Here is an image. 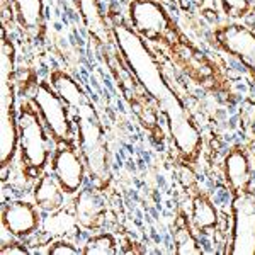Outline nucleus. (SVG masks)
Masks as SVG:
<instances>
[{"label": "nucleus", "instance_id": "9", "mask_svg": "<svg viewBox=\"0 0 255 255\" xmlns=\"http://www.w3.org/2000/svg\"><path fill=\"white\" fill-rule=\"evenodd\" d=\"M51 172L67 196H75L84 187L89 174L77 143L55 146L51 155Z\"/></svg>", "mask_w": 255, "mask_h": 255}, {"label": "nucleus", "instance_id": "20", "mask_svg": "<svg viewBox=\"0 0 255 255\" xmlns=\"http://www.w3.org/2000/svg\"><path fill=\"white\" fill-rule=\"evenodd\" d=\"M119 252L118 242L113 233H94L82 247L84 255H116Z\"/></svg>", "mask_w": 255, "mask_h": 255}, {"label": "nucleus", "instance_id": "8", "mask_svg": "<svg viewBox=\"0 0 255 255\" xmlns=\"http://www.w3.org/2000/svg\"><path fill=\"white\" fill-rule=\"evenodd\" d=\"M211 41L216 49L238 61L255 84V32L240 20H228L213 29Z\"/></svg>", "mask_w": 255, "mask_h": 255}, {"label": "nucleus", "instance_id": "2", "mask_svg": "<svg viewBox=\"0 0 255 255\" xmlns=\"http://www.w3.org/2000/svg\"><path fill=\"white\" fill-rule=\"evenodd\" d=\"M73 121L77 129V145L87 165L90 182L99 191H104L111 182L109 151L104 126L90 99L84 106L73 111Z\"/></svg>", "mask_w": 255, "mask_h": 255}, {"label": "nucleus", "instance_id": "17", "mask_svg": "<svg viewBox=\"0 0 255 255\" xmlns=\"http://www.w3.org/2000/svg\"><path fill=\"white\" fill-rule=\"evenodd\" d=\"M191 221L196 233L208 235L213 233L220 225V213L216 204L206 192L197 191L191 199Z\"/></svg>", "mask_w": 255, "mask_h": 255}, {"label": "nucleus", "instance_id": "22", "mask_svg": "<svg viewBox=\"0 0 255 255\" xmlns=\"http://www.w3.org/2000/svg\"><path fill=\"white\" fill-rule=\"evenodd\" d=\"M46 254L49 255H79L82 254V249H79L73 242L67 238H56L48 245Z\"/></svg>", "mask_w": 255, "mask_h": 255}, {"label": "nucleus", "instance_id": "26", "mask_svg": "<svg viewBox=\"0 0 255 255\" xmlns=\"http://www.w3.org/2000/svg\"><path fill=\"white\" fill-rule=\"evenodd\" d=\"M116 2H121V0H116ZM125 2H126V5H128V3H129L131 0H125Z\"/></svg>", "mask_w": 255, "mask_h": 255}, {"label": "nucleus", "instance_id": "3", "mask_svg": "<svg viewBox=\"0 0 255 255\" xmlns=\"http://www.w3.org/2000/svg\"><path fill=\"white\" fill-rule=\"evenodd\" d=\"M17 128L22 174L26 179L36 180L51 163L53 146L56 145L31 99H22L17 104Z\"/></svg>", "mask_w": 255, "mask_h": 255}, {"label": "nucleus", "instance_id": "1", "mask_svg": "<svg viewBox=\"0 0 255 255\" xmlns=\"http://www.w3.org/2000/svg\"><path fill=\"white\" fill-rule=\"evenodd\" d=\"M106 14L119 55L123 56L150 101L157 106L158 113L165 118L168 134L175 146L177 160L182 165L194 168L203 151V134L192 114L168 84L150 43L133 29L125 15L119 14L116 5L111 3L106 9Z\"/></svg>", "mask_w": 255, "mask_h": 255}, {"label": "nucleus", "instance_id": "10", "mask_svg": "<svg viewBox=\"0 0 255 255\" xmlns=\"http://www.w3.org/2000/svg\"><path fill=\"white\" fill-rule=\"evenodd\" d=\"M15 79L3 68V111H2V182L7 180L9 167L19 151L17 106L14 102Z\"/></svg>", "mask_w": 255, "mask_h": 255}, {"label": "nucleus", "instance_id": "7", "mask_svg": "<svg viewBox=\"0 0 255 255\" xmlns=\"http://www.w3.org/2000/svg\"><path fill=\"white\" fill-rule=\"evenodd\" d=\"M232 228L223 254L255 255V189L232 196Z\"/></svg>", "mask_w": 255, "mask_h": 255}, {"label": "nucleus", "instance_id": "24", "mask_svg": "<svg viewBox=\"0 0 255 255\" xmlns=\"http://www.w3.org/2000/svg\"><path fill=\"white\" fill-rule=\"evenodd\" d=\"M201 10H215L218 9V0H192Z\"/></svg>", "mask_w": 255, "mask_h": 255}, {"label": "nucleus", "instance_id": "25", "mask_svg": "<svg viewBox=\"0 0 255 255\" xmlns=\"http://www.w3.org/2000/svg\"><path fill=\"white\" fill-rule=\"evenodd\" d=\"M244 24L247 27H249L250 31L255 32V3H254V7L250 9V12L247 14V17L244 19Z\"/></svg>", "mask_w": 255, "mask_h": 255}, {"label": "nucleus", "instance_id": "18", "mask_svg": "<svg viewBox=\"0 0 255 255\" xmlns=\"http://www.w3.org/2000/svg\"><path fill=\"white\" fill-rule=\"evenodd\" d=\"M49 84L53 85V89L56 90V94L67 102V106L70 108V111H75L79 109L80 106H84L85 102L89 101V96L82 85L70 75L68 72L61 68H53L49 72L48 77Z\"/></svg>", "mask_w": 255, "mask_h": 255}, {"label": "nucleus", "instance_id": "14", "mask_svg": "<svg viewBox=\"0 0 255 255\" xmlns=\"http://www.w3.org/2000/svg\"><path fill=\"white\" fill-rule=\"evenodd\" d=\"M106 204L96 187H82L73 201V218L80 228L99 232L106 223Z\"/></svg>", "mask_w": 255, "mask_h": 255}, {"label": "nucleus", "instance_id": "6", "mask_svg": "<svg viewBox=\"0 0 255 255\" xmlns=\"http://www.w3.org/2000/svg\"><path fill=\"white\" fill-rule=\"evenodd\" d=\"M126 19L133 29L151 44H165L180 27L160 0H131L126 5Z\"/></svg>", "mask_w": 255, "mask_h": 255}, {"label": "nucleus", "instance_id": "21", "mask_svg": "<svg viewBox=\"0 0 255 255\" xmlns=\"http://www.w3.org/2000/svg\"><path fill=\"white\" fill-rule=\"evenodd\" d=\"M255 0H218V7L223 15L230 20H244Z\"/></svg>", "mask_w": 255, "mask_h": 255}, {"label": "nucleus", "instance_id": "23", "mask_svg": "<svg viewBox=\"0 0 255 255\" xmlns=\"http://www.w3.org/2000/svg\"><path fill=\"white\" fill-rule=\"evenodd\" d=\"M0 254L2 255H26V254H29V249L24 245V240L14 238V240H10V242H2Z\"/></svg>", "mask_w": 255, "mask_h": 255}, {"label": "nucleus", "instance_id": "11", "mask_svg": "<svg viewBox=\"0 0 255 255\" xmlns=\"http://www.w3.org/2000/svg\"><path fill=\"white\" fill-rule=\"evenodd\" d=\"M36 204L24 199H14L2 204V230L12 238L27 240L36 235L41 226V215Z\"/></svg>", "mask_w": 255, "mask_h": 255}, {"label": "nucleus", "instance_id": "15", "mask_svg": "<svg viewBox=\"0 0 255 255\" xmlns=\"http://www.w3.org/2000/svg\"><path fill=\"white\" fill-rule=\"evenodd\" d=\"M75 5L90 38L104 48L114 44L108 14H106L101 0H75Z\"/></svg>", "mask_w": 255, "mask_h": 255}, {"label": "nucleus", "instance_id": "13", "mask_svg": "<svg viewBox=\"0 0 255 255\" xmlns=\"http://www.w3.org/2000/svg\"><path fill=\"white\" fill-rule=\"evenodd\" d=\"M15 24L31 43H43L46 36V7L44 0H12Z\"/></svg>", "mask_w": 255, "mask_h": 255}, {"label": "nucleus", "instance_id": "5", "mask_svg": "<svg viewBox=\"0 0 255 255\" xmlns=\"http://www.w3.org/2000/svg\"><path fill=\"white\" fill-rule=\"evenodd\" d=\"M31 102L36 106L44 126H46L49 136L55 145H68L77 143L75 125H73L72 111L67 102L61 99L49 80H39L31 92Z\"/></svg>", "mask_w": 255, "mask_h": 255}, {"label": "nucleus", "instance_id": "12", "mask_svg": "<svg viewBox=\"0 0 255 255\" xmlns=\"http://www.w3.org/2000/svg\"><path fill=\"white\" fill-rule=\"evenodd\" d=\"M223 177L230 194L235 196L254 187V167L249 148L233 145L223 158Z\"/></svg>", "mask_w": 255, "mask_h": 255}, {"label": "nucleus", "instance_id": "16", "mask_svg": "<svg viewBox=\"0 0 255 255\" xmlns=\"http://www.w3.org/2000/svg\"><path fill=\"white\" fill-rule=\"evenodd\" d=\"M32 197L34 204L44 213H56L61 211L65 206V191L53 175V172L44 170L38 179H36L34 189H32Z\"/></svg>", "mask_w": 255, "mask_h": 255}, {"label": "nucleus", "instance_id": "4", "mask_svg": "<svg viewBox=\"0 0 255 255\" xmlns=\"http://www.w3.org/2000/svg\"><path fill=\"white\" fill-rule=\"evenodd\" d=\"M162 48L170 55L172 61L196 84L213 92H223L226 82L221 77L220 70L209 56L204 55L196 44L187 39L182 31H179L174 38H170Z\"/></svg>", "mask_w": 255, "mask_h": 255}, {"label": "nucleus", "instance_id": "19", "mask_svg": "<svg viewBox=\"0 0 255 255\" xmlns=\"http://www.w3.org/2000/svg\"><path fill=\"white\" fill-rule=\"evenodd\" d=\"M172 238H174V252L179 255H201L204 254L203 247L199 245L196 230L192 226L191 218H187L186 211L180 209L177 213L174 226H172Z\"/></svg>", "mask_w": 255, "mask_h": 255}]
</instances>
